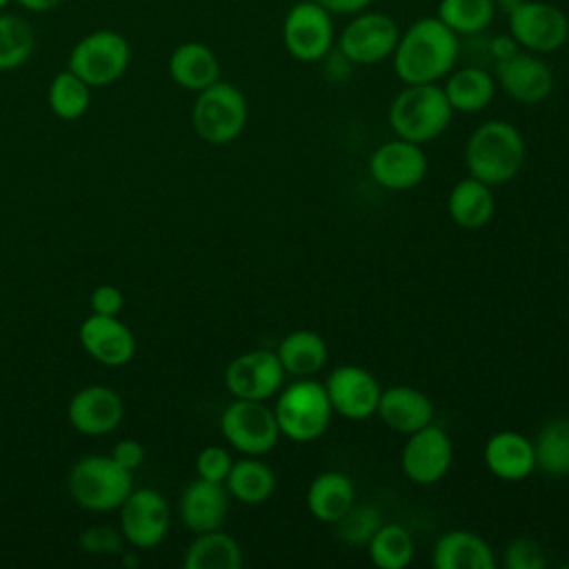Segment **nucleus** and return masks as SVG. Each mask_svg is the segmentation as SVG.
Instances as JSON below:
<instances>
[{
  "label": "nucleus",
  "instance_id": "nucleus-28",
  "mask_svg": "<svg viewBox=\"0 0 569 569\" xmlns=\"http://www.w3.org/2000/svg\"><path fill=\"white\" fill-rule=\"evenodd\" d=\"M184 569H240L242 549L238 540L220 529L198 533L182 558Z\"/></svg>",
  "mask_w": 569,
  "mask_h": 569
},
{
  "label": "nucleus",
  "instance_id": "nucleus-25",
  "mask_svg": "<svg viewBox=\"0 0 569 569\" xmlns=\"http://www.w3.org/2000/svg\"><path fill=\"white\" fill-rule=\"evenodd\" d=\"M442 91L453 111L478 113L493 100L496 80L485 67L467 64L447 76Z\"/></svg>",
  "mask_w": 569,
  "mask_h": 569
},
{
  "label": "nucleus",
  "instance_id": "nucleus-21",
  "mask_svg": "<svg viewBox=\"0 0 569 569\" xmlns=\"http://www.w3.org/2000/svg\"><path fill=\"white\" fill-rule=\"evenodd\" d=\"M376 416L396 433H413L433 422V402L420 389L393 385L382 389Z\"/></svg>",
  "mask_w": 569,
  "mask_h": 569
},
{
  "label": "nucleus",
  "instance_id": "nucleus-26",
  "mask_svg": "<svg viewBox=\"0 0 569 569\" xmlns=\"http://www.w3.org/2000/svg\"><path fill=\"white\" fill-rule=\"evenodd\" d=\"M356 489L347 473L342 471H322L318 473L307 489V509L320 522L340 520L353 505Z\"/></svg>",
  "mask_w": 569,
  "mask_h": 569
},
{
  "label": "nucleus",
  "instance_id": "nucleus-23",
  "mask_svg": "<svg viewBox=\"0 0 569 569\" xmlns=\"http://www.w3.org/2000/svg\"><path fill=\"white\" fill-rule=\"evenodd\" d=\"M485 465L500 480H525L536 469L533 442L518 431H498L485 445Z\"/></svg>",
  "mask_w": 569,
  "mask_h": 569
},
{
  "label": "nucleus",
  "instance_id": "nucleus-31",
  "mask_svg": "<svg viewBox=\"0 0 569 569\" xmlns=\"http://www.w3.org/2000/svg\"><path fill=\"white\" fill-rule=\"evenodd\" d=\"M536 469L547 476H569V418H553L542 425L533 440Z\"/></svg>",
  "mask_w": 569,
  "mask_h": 569
},
{
  "label": "nucleus",
  "instance_id": "nucleus-6",
  "mask_svg": "<svg viewBox=\"0 0 569 569\" xmlns=\"http://www.w3.org/2000/svg\"><path fill=\"white\" fill-rule=\"evenodd\" d=\"M249 118V107L244 93L231 84L216 80L213 84L198 91L193 109H191V124L200 140L209 144H229L233 142Z\"/></svg>",
  "mask_w": 569,
  "mask_h": 569
},
{
  "label": "nucleus",
  "instance_id": "nucleus-27",
  "mask_svg": "<svg viewBox=\"0 0 569 569\" xmlns=\"http://www.w3.org/2000/svg\"><path fill=\"white\" fill-rule=\"evenodd\" d=\"M496 211V200L491 187L478 178H462L456 182L447 198L449 218L462 229L485 227Z\"/></svg>",
  "mask_w": 569,
  "mask_h": 569
},
{
  "label": "nucleus",
  "instance_id": "nucleus-7",
  "mask_svg": "<svg viewBox=\"0 0 569 569\" xmlns=\"http://www.w3.org/2000/svg\"><path fill=\"white\" fill-rule=\"evenodd\" d=\"M131 60V47L127 38L111 29L91 31L80 38L71 53L67 69L80 76L91 89L107 87L124 76Z\"/></svg>",
  "mask_w": 569,
  "mask_h": 569
},
{
  "label": "nucleus",
  "instance_id": "nucleus-3",
  "mask_svg": "<svg viewBox=\"0 0 569 569\" xmlns=\"http://www.w3.org/2000/svg\"><path fill=\"white\" fill-rule=\"evenodd\" d=\"M453 109L438 82L405 84L389 104V124L396 138L425 144L445 133Z\"/></svg>",
  "mask_w": 569,
  "mask_h": 569
},
{
  "label": "nucleus",
  "instance_id": "nucleus-22",
  "mask_svg": "<svg viewBox=\"0 0 569 569\" xmlns=\"http://www.w3.org/2000/svg\"><path fill=\"white\" fill-rule=\"evenodd\" d=\"M431 565L436 569H496L498 560L482 536L469 529H451L436 540Z\"/></svg>",
  "mask_w": 569,
  "mask_h": 569
},
{
  "label": "nucleus",
  "instance_id": "nucleus-40",
  "mask_svg": "<svg viewBox=\"0 0 569 569\" xmlns=\"http://www.w3.org/2000/svg\"><path fill=\"white\" fill-rule=\"evenodd\" d=\"M91 313L118 316L124 307V293L116 284H98L89 296Z\"/></svg>",
  "mask_w": 569,
  "mask_h": 569
},
{
  "label": "nucleus",
  "instance_id": "nucleus-36",
  "mask_svg": "<svg viewBox=\"0 0 569 569\" xmlns=\"http://www.w3.org/2000/svg\"><path fill=\"white\" fill-rule=\"evenodd\" d=\"M336 533L347 545H365L380 529L382 518L373 505H351L349 511L333 522Z\"/></svg>",
  "mask_w": 569,
  "mask_h": 569
},
{
  "label": "nucleus",
  "instance_id": "nucleus-29",
  "mask_svg": "<svg viewBox=\"0 0 569 569\" xmlns=\"http://www.w3.org/2000/svg\"><path fill=\"white\" fill-rule=\"evenodd\" d=\"M278 358L284 373L296 378H311L327 365V342L320 333L298 329L287 333L278 345Z\"/></svg>",
  "mask_w": 569,
  "mask_h": 569
},
{
  "label": "nucleus",
  "instance_id": "nucleus-45",
  "mask_svg": "<svg viewBox=\"0 0 569 569\" xmlns=\"http://www.w3.org/2000/svg\"><path fill=\"white\" fill-rule=\"evenodd\" d=\"M9 2H11V0H0V9H4Z\"/></svg>",
  "mask_w": 569,
  "mask_h": 569
},
{
  "label": "nucleus",
  "instance_id": "nucleus-42",
  "mask_svg": "<svg viewBox=\"0 0 569 569\" xmlns=\"http://www.w3.org/2000/svg\"><path fill=\"white\" fill-rule=\"evenodd\" d=\"M318 4H322L331 16L338 13V16H353L358 11H365L369 9V4L373 0H316Z\"/></svg>",
  "mask_w": 569,
  "mask_h": 569
},
{
  "label": "nucleus",
  "instance_id": "nucleus-13",
  "mask_svg": "<svg viewBox=\"0 0 569 569\" xmlns=\"http://www.w3.org/2000/svg\"><path fill=\"white\" fill-rule=\"evenodd\" d=\"M453 462V445L445 429L436 427L433 422L409 433L402 453L400 467L402 473L413 485H436L442 480Z\"/></svg>",
  "mask_w": 569,
  "mask_h": 569
},
{
  "label": "nucleus",
  "instance_id": "nucleus-4",
  "mask_svg": "<svg viewBox=\"0 0 569 569\" xmlns=\"http://www.w3.org/2000/svg\"><path fill=\"white\" fill-rule=\"evenodd\" d=\"M273 413L282 436L293 442H311L327 431L333 409L325 382L298 378L278 393Z\"/></svg>",
  "mask_w": 569,
  "mask_h": 569
},
{
  "label": "nucleus",
  "instance_id": "nucleus-32",
  "mask_svg": "<svg viewBox=\"0 0 569 569\" xmlns=\"http://www.w3.org/2000/svg\"><path fill=\"white\" fill-rule=\"evenodd\" d=\"M47 102L53 116L60 120H78L91 104V87L71 69H64L53 76L47 91Z\"/></svg>",
  "mask_w": 569,
  "mask_h": 569
},
{
  "label": "nucleus",
  "instance_id": "nucleus-17",
  "mask_svg": "<svg viewBox=\"0 0 569 569\" xmlns=\"http://www.w3.org/2000/svg\"><path fill=\"white\" fill-rule=\"evenodd\" d=\"M67 418L82 436H107L120 427L124 402L120 393L107 385H87L71 396Z\"/></svg>",
  "mask_w": 569,
  "mask_h": 569
},
{
  "label": "nucleus",
  "instance_id": "nucleus-35",
  "mask_svg": "<svg viewBox=\"0 0 569 569\" xmlns=\"http://www.w3.org/2000/svg\"><path fill=\"white\" fill-rule=\"evenodd\" d=\"M36 49L31 24L13 13H0V71L22 67Z\"/></svg>",
  "mask_w": 569,
  "mask_h": 569
},
{
  "label": "nucleus",
  "instance_id": "nucleus-44",
  "mask_svg": "<svg viewBox=\"0 0 569 569\" xmlns=\"http://www.w3.org/2000/svg\"><path fill=\"white\" fill-rule=\"evenodd\" d=\"M20 7H24V9H29V11H38V13H42V11H51V9H56V7H60L64 0H16Z\"/></svg>",
  "mask_w": 569,
  "mask_h": 569
},
{
  "label": "nucleus",
  "instance_id": "nucleus-2",
  "mask_svg": "<svg viewBox=\"0 0 569 569\" xmlns=\"http://www.w3.org/2000/svg\"><path fill=\"white\" fill-rule=\"evenodd\" d=\"M525 138L507 120H487L473 129L465 144V167L471 178L489 187L513 180L525 164Z\"/></svg>",
  "mask_w": 569,
  "mask_h": 569
},
{
  "label": "nucleus",
  "instance_id": "nucleus-19",
  "mask_svg": "<svg viewBox=\"0 0 569 569\" xmlns=\"http://www.w3.org/2000/svg\"><path fill=\"white\" fill-rule=\"evenodd\" d=\"M78 340L96 362L107 367H122L136 353V336L118 316H87L78 329Z\"/></svg>",
  "mask_w": 569,
  "mask_h": 569
},
{
  "label": "nucleus",
  "instance_id": "nucleus-18",
  "mask_svg": "<svg viewBox=\"0 0 569 569\" xmlns=\"http://www.w3.org/2000/svg\"><path fill=\"white\" fill-rule=\"evenodd\" d=\"M496 80L500 89L522 104H538L553 91L551 67L531 51H516L496 62Z\"/></svg>",
  "mask_w": 569,
  "mask_h": 569
},
{
  "label": "nucleus",
  "instance_id": "nucleus-30",
  "mask_svg": "<svg viewBox=\"0 0 569 569\" xmlns=\"http://www.w3.org/2000/svg\"><path fill=\"white\" fill-rule=\"evenodd\" d=\"M224 487L231 498L244 505H262L276 491V473L258 456H247L231 465Z\"/></svg>",
  "mask_w": 569,
  "mask_h": 569
},
{
  "label": "nucleus",
  "instance_id": "nucleus-10",
  "mask_svg": "<svg viewBox=\"0 0 569 569\" xmlns=\"http://www.w3.org/2000/svg\"><path fill=\"white\" fill-rule=\"evenodd\" d=\"M509 36L531 53H551L569 40L567 13L545 0H518L509 11Z\"/></svg>",
  "mask_w": 569,
  "mask_h": 569
},
{
  "label": "nucleus",
  "instance_id": "nucleus-37",
  "mask_svg": "<svg viewBox=\"0 0 569 569\" xmlns=\"http://www.w3.org/2000/svg\"><path fill=\"white\" fill-rule=\"evenodd\" d=\"M231 456L224 447L220 445H209L198 451L196 456V473L198 478L211 480V482H224L229 471H231Z\"/></svg>",
  "mask_w": 569,
  "mask_h": 569
},
{
  "label": "nucleus",
  "instance_id": "nucleus-20",
  "mask_svg": "<svg viewBox=\"0 0 569 569\" xmlns=\"http://www.w3.org/2000/svg\"><path fill=\"white\" fill-rule=\"evenodd\" d=\"M229 511V491L224 482H211L198 478L189 482L180 496V520L193 531H213L220 529Z\"/></svg>",
  "mask_w": 569,
  "mask_h": 569
},
{
  "label": "nucleus",
  "instance_id": "nucleus-24",
  "mask_svg": "<svg viewBox=\"0 0 569 569\" xmlns=\"http://www.w3.org/2000/svg\"><path fill=\"white\" fill-rule=\"evenodd\" d=\"M167 69L178 87L196 93L220 80V62L202 42L178 44L169 56Z\"/></svg>",
  "mask_w": 569,
  "mask_h": 569
},
{
  "label": "nucleus",
  "instance_id": "nucleus-8",
  "mask_svg": "<svg viewBox=\"0 0 569 569\" xmlns=\"http://www.w3.org/2000/svg\"><path fill=\"white\" fill-rule=\"evenodd\" d=\"M222 438L244 456H264L269 453L280 438L273 409L264 400H244L233 398L220 416Z\"/></svg>",
  "mask_w": 569,
  "mask_h": 569
},
{
  "label": "nucleus",
  "instance_id": "nucleus-39",
  "mask_svg": "<svg viewBox=\"0 0 569 569\" xmlns=\"http://www.w3.org/2000/svg\"><path fill=\"white\" fill-rule=\"evenodd\" d=\"M120 536L111 527H89L80 533V547L87 553H122Z\"/></svg>",
  "mask_w": 569,
  "mask_h": 569
},
{
  "label": "nucleus",
  "instance_id": "nucleus-16",
  "mask_svg": "<svg viewBox=\"0 0 569 569\" xmlns=\"http://www.w3.org/2000/svg\"><path fill=\"white\" fill-rule=\"evenodd\" d=\"M427 156L420 144L396 138L382 142L369 158L371 178L391 191L418 187L427 176Z\"/></svg>",
  "mask_w": 569,
  "mask_h": 569
},
{
  "label": "nucleus",
  "instance_id": "nucleus-38",
  "mask_svg": "<svg viewBox=\"0 0 569 569\" xmlns=\"http://www.w3.org/2000/svg\"><path fill=\"white\" fill-rule=\"evenodd\" d=\"M507 569H542L547 565L542 547L531 538H516L505 549Z\"/></svg>",
  "mask_w": 569,
  "mask_h": 569
},
{
  "label": "nucleus",
  "instance_id": "nucleus-41",
  "mask_svg": "<svg viewBox=\"0 0 569 569\" xmlns=\"http://www.w3.org/2000/svg\"><path fill=\"white\" fill-rule=\"evenodd\" d=\"M111 458H113L120 467H124L127 471L133 473V471L144 462V447H142V442H138L136 438H122V440H118V442L113 445Z\"/></svg>",
  "mask_w": 569,
  "mask_h": 569
},
{
  "label": "nucleus",
  "instance_id": "nucleus-11",
  "mask_svg": "<svg viewBox=\"0 0 569 569\" xmlns=\"http://www.w3.org/2000/svg\"><path fill=\"white\" fill-rule=\"evenodd\" d=\"M331 13L316 0L296 2L282 22V42L298 62H318L333 49Z\"/></svg>",
  "mask_w": 569,
  "mask_h": 569
},
{
  "label": "nucleus",
  "instance_id": "nucleus-14",
  "mask_svg": "<svg viewBox=\"0 0 569 569\" xmlns=\"http://www.w3.org/2000/svg\"><path fill=\"white\" fill-rule=\"evenodd\" d=\"M284 376L276 351L251 349L227 365L224 387L233 398L269 400L280 391Z\"/></svg>",
  "mask_w": 569,
  "mask_h": 569
},
{
  "label": "nucleus",
  "instance_id": "nucleus-12",
  "mask_svg": "<svg viewBox=\"0 0 569 569\" xmlns=\"http://www.w3.org/2000/svg\"><path fill=\"white\" fill-rule=\"evenodd\" d=\"M171 525V511L164 496L151 487L131 489L120 505V533L136 549L158 547Z\"/></svg>",
  "mask_w": 569,
  "mask_h": 569
},
{
  "label": "nucleus",
  "instance_id": "nucleus-34",
  "mask_svg": "<svg viewBox=\"0 0 569 569\" xmlns=\"http://www.w3.org/2000/svg\"><path fill=\"white\" fill-rule=\"evenodd\" d=\"M496 13V0H440L438 18L456 36L482 33Z\"/></svg>",
  "mask_w": 569,
  "mask_h": 569
},
{
  "label": "nucleus",
  "instance_id": "nucleus-33",
  "mask_svg": "<svg viewBox=\"0 0 569 569\" xmlns=\"http://www.w3.org/2000/svg\"><path fill=\"white\" fill-rule=\"evenodd\" d=\"M367 545L378 569H405L413 560V538L402 525L382 522Z\"/></svg>",
  "mask_w": 569,
  "mask_h": 569
},
{
  "label": "nucleus",
  "instance_id": "nucleus-15",
  "mask_svg": "<svg viewBox=\"0 0 569 569\" xmlns=\"http://www.w3.org/2000/svg\"><path fill=\"white\" fill-rule=\"evenodd\" d=\"M325 389L331 402V409L347 420H365L376 416L380 400V385L376 376L360 365H340L327 380Z\"/></svg>",
  "mask_w": 569,
  "mask_h": 569
},
{
  "label": "nucleus",
  "instance_id": "nucleus-43",
  "mask_svg": "<svg viewBox=\"0 0 569 569\" xmlns=\"http://www.w3.org/2000/svg\"><path fill=\"white\" fill-rule=\"evenodd\" d=\"M487 51L493 58V62H500V60H505V58H509L518 51V42L511 36H496V38L489 40Z\"/></svg>",
  "mask_w": 569,
  "mask_h": 569
},
{
  "label": "nucleus",
  "instance_id": "nucleus-1",
  "mask_svg": "<svg viewBox=\"0 0 569 569\" xmlns=\"http://www.w3.org/2000/svg\"><path fill=\"white\" fill-rule=\"evenodd\" d=\"M460 36H456L438 16L418 18L400 31L391 53L393 71L405 84L438 82L453 71L460 58Z\"/></svg>",
  "mask_w": 569,
  "mask_h": 569
},
{
  "label": "nucleus",
  "instance_id": "nucleus-9",
  "mask_svg": "<svg viewBox=\"0 0 569 569\" xmlns=\"http://www.w3.org/2000/svg\"><path fill=\"white\" fill-rule=\"evenodd\" d=\"M400 38L398 22L382 11H358L338 33V53L351 64H378L391 58Z\"/></svg>",
  "mask_w": 569,
  "mask_h": 569
},
{
  "label": "nucleus",
  "instance_id": "nucleus-5",
  "mask_svg": "<svg viewBox=\"0 0 569 569\" xmlns=\"http://www.w3.org/2000/svg\"><path fill=\"white\" fill-rule=\"evenodd\" d=\"M67 487L78 507L87 511H113L131 493L133 473L111 456H84L71 467Z\"/></svg>",
  "mask_w": 569,
  "mask_h": 569
}]
</instances>
